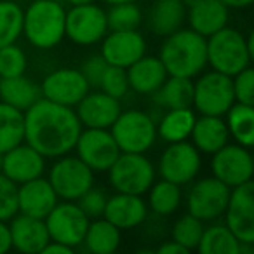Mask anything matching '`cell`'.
<instances>
[{
    "mask_svg": "<svg viewBox=\"0 0 254 254\" xmlns=\"http://www.w3.org/2000/svg\"><path fill=\"white\" fill-rule=\"evenodd\" d=\"M23 113L25 143L46 159H58L73 152L82 131V124L73 108L40 98Z\"/></svg>",
    "mask_w": 254,
    "mask_h": 254,
    "instance_id": "6da1fadb",
    "label": "cell"
},
{
    "mask_svg": "<svg viewBox=\"0 0 254 254\" xmlns=\"http://www.w3.org/2000/svg\"><path fill=\"white\" fill-rule=\"evenodd\" d=\"M159 58L167 75L193 78L207 64V39L191 28H180L166 37Z\"/></svg>",
    "mask_w": 254,
    "mask_h": 254,
    "instance_id": "7a4b0ae2",
    "label": "cell"
},
{
    "mask_svg": "<svg viewBox=\"0 0 254 254\" xmlns=\"http://www.w3.org/2000/svg\"><path fill=\"white\" fill-rule=\"evenodd\" d=\"M64 16L58 0H33L23 11V35L37 49H53L64 39Z\"/></svg>",
    "mask_w": 254,
    "mask_h": 254,
    "instance_id": "3957f363",
    "label": "cell"
},
{
    "mask_svg": "<svg viewBox=\"0 0 254 254\" xmlns=\"http://www.w3.org/2000/svg\"><path fill=\"white\" fill-rule=\"evenodd\" d=\"M253 54L249 53L246 37L228 25L207 37V64L219 73L228 77L237 75L240 70L251 66Z\"/></svg>",
    "mask_w": 254,
    "mask_h": 254,
    "instance_id": "277c9868",
    "label": "cell"
},
{
    "mask_svg": "<svg viewBox=\"0 0 254 254\" xmlns=\"http://www.w3.org/2000/svg\"><path fill=\"white\" fill-rule=\"evenodd\" d=\"M112 188L120 193L145 195L155 181V166L145 153L120 152L108 171Z\"/></svg>",
    "mask_w": 254,
    "mask_h": 254,
    "instance_id": "5b68a950",
    "label": "cell"
},
{
    "mask_svg": "<svg viewBox=\"0 0 254 254\" xmlns=\"http://www.w3.org/2000/svg\"><path fill=\"white\" fill-rule=\"evenodd\" d=\"M110 132L120 152L146 153L157 139V124L146 112L127 110L119 113Z\"/></svg>",
    "mask_w": 254,
    "mask_h": 254,
    "instance_id": "8992f818",
    "label": "cell"
},
{
    "mask_svg": "<svg viewBox=\"0 0 254 254\" xmlns=\"http://www.w3.org/2000/svg\"><path fill=\"white\" fill-rule=\"evenodd\" d=\"M49 183L60 200L75 202L82 193L94 187V171L87 167L77 155L70 153L58 157L49 171Z\"/></svg>",
    "mask_w": 254,
    "mask_h": 254,
    "instance_id": "52a82bcc",
    "label": "cell"
},
{
    "mask_svg": "<svg viewBox=\"0 0 254 254\" xmlns=\"http://www.w3.org/2000/svg\"><path fill=\"white\" fill-rule=\"evenodd\" d=\"M235 103L232 77L219 71H207L193 82V105L200 115L223 117Z\"/></svg>",
    "mask_w": 254,
    "mask_h": 254,
    "instance_id": "ba28073f",
    "label": "cell"
},
{
    "mask_svg": "<svg viewBox=\"0 0 254 254\" xmlns=\"http://www.w3.org/2000/svg\"><path fill=\"white\" fill-rule=\"evenodd\" d=\"M108 33V21H106V11L99 5L84 4L71 5L70 11L64 16V37L77 46H92L103 40Z\"/></svg>",
    "mask_w": 254,
    "mask_h": 254,
    "instance_id": "9c48e42d",
    "label": "cell"
},
{
    "mask_svg": "<svg viewBox=\"0 0 254 254\" xmlns=\"http://www.w3.org/2000/svg\"><path fill=\"white\" fill-rule=\"evenodd\" d=\"M44 221H46L51 240H56V242L75 249L84 242L91 219L82 212L77 202L61 200L54 205L53 211L46 216Z\"/></svg>",
    "mask_w": 254,
    "mask_h": 254,
    "instance_id": "30bf717a",
    "label": "cell"
},
{
    "mask_svg": "<svg viewBox=\"0 0 254 254\" xmlns=\"http://www.w3.org/2000/svg\"><path fill=\"white\" fill-rule=\"evenodd\" d=\"M230 190L218 178H202L195 181L187 193V209L200 221H214L225 214Z\"/></svg>",
    "mask_w": 254,
    "mask_h": 254,
    "instance_id": "8fae6325",
    "label": "cell"
},
{
    "mask_svg": "<svg viewBox=\"0 0 254 254\" xmlns=\"http://www.w3.org/2000/svg\"><path fill=\"white\" fill-rule=\"evenodd\" d=\"M200 152L195 148L193 143H188L187 139L169 143L159 160V173L162 180L176 183L180 187L191 183L200 173Z\"/></svg>",
    "mask_w": 254,
    "mask_h": 254,
    "instance_id": "7c38bea8",
    "label": "cell"
},
{
    "mask_svg": "<svg viewBox=\"0 0 254 254\" xmlns=\"http://www.w3.org/2000/svg\"><path fill=\"white\" fill-rule=\"evenodd\" d=\"M73 150L78 159L94 173H106L120 155V148L110 129H82Z\"/></svg>",
    "mask_w": 254,
    "mask_h": 254,
    "instance_id": "4fadbf2b",
    "label": "cell"
},
{
    "mask_svg": "<svg viewBox=\"0 0 254 254\" xmlns=\"http://www.w3.org/2000/svg\"><path fill=\"white\" fill-rule=\"evenodd\" d=\"M225 225L240 244L254 246V185L253 180L233 187L225 209Z\"/></svg>",
    "mask_w": 254,
    "mask_h": 254,
    "instance_id": "5bb4252c",
    "label": "cell"
},
{
    "mask_svg": "<svg viewBox=\"0 0 254 254\" xmlns=\"http://www.w3.org/2000/svg\"><path fill=\"white\" fill-rule=\"evenodd\" d=\"M211 169L212 176L218 178L226 187H239V185L253 180V155H251L249 148L239 145V143L237 145L226 143L223 148L212 153Z\"/></svg>",
    "mask_w": 254,
    "mask_h": 254,
    "instance_id": "9a60e30c",
    "label": "cell"
},
{
    "mask_svg": "<svg viewBox=\"0 0 254 254\" xmlns=\"http://www.w3.org/2000/svg\"><path fill=\"white\" fill-rule=\"evenodd\" d=\"M89 91L91 85L77 68H60L51 71L40 85L42 98L70 108H75Z\"/></svg>",
    "mask_w": 254,
    "mask_h": 254,
    "instance_id": "2e32d148",
    "label": "cell"
},
{
    "mask_svg": "<svg viewBox=\"0 0 254 254\" xmlns=\"http://www.w3.org/2000/svg\"><path fill=\"white\" fill-rule=\"evenodd\" d=\"M146 54V40L138 30H112L103 37L101 56L113 66L129 68Z\"/></svg>",
    "mask_w": 254,
    "mask_h": 254,
    "instance_id": "e0dca14e",
    "label": "cell"
},
{
    "mask_svg": "<svg viewBox=\"0 0 254 254\" xmlns=\"http://www.w3.org/2000/svg\"><path fill=\"white\" fill-rule=\"evenodd\" d=\"M44 171H46V157L25 141L2 153L0 173L16 185L40 178Z\"/></svg>",
    "mask_w": 254,
    "mask_h": 254,
    "instance_id": "ac0fdd59",
    "label": "cell"
},
{
    "mask_svg": "<svg viewBox=\"0 0 254 254\" xmlns=\"http://www.w3.org/2000/svg\"><path fill=\"white\" fill-rule=\"evenodd\" d=\"M120 112L122 108L119 99L112 98L103 91H89L78 101L75 110L82 127H89V129H110Z\"/></svg>",
    "mask_w": 254,
    "mask_h": 254,
    "instance_id": "d6986e66",
    "label": "cell"
},
{
    "mask_svg": "<svg viewBox=\"0 0 254 254\" xmlns=\"http://www.w3.org/2000/svg\"><path fill=\"white\" fill-rule=\"evenodd\" d=\"M146 216H148V205L143 200V195L120 193V191L108 197L103 212V218L115 225L120 232L143 225Z\"/></svg>",
    "mask_w": 254,
    "mask_h": 254,
    "instance_id": "ffe728a7",
    "label": "cell"
},
{
    "mask_svg": "<svg viewBox=\"0 0 254 254\" xmlns=\"http://www.w3.org/2000/svg\"><path fill=\"white\" fill-rule=\"evenodd\" d=\"M58 202L60 198L47 178L40 176L18 185V212L21 214L46 219Z\"/></svg>",
    "mask_w": 254,
    "mask_h": 254,
    "instance_id": "44dd1931",
    "label": "cell"
},
{
    "mask_svg": "<svg viewBox=\"0 0 254 254\" xmlns=\"http://www.w3.org/2000/svg\"><path fill=\"white\" fill-rule=\"evenodd\" d=\"M9 230H11L12 247L25 254L42 253L46 244L51 240L44 219L32 218V216L21 214V212L11 218Z\"/></svg>",
    "mask_w": 254,
    "mask_h": 254,
    "instance_id": "7402d4cb",
    "label": "cell"
},
{
    "mask_svg": "<svg viewBox=\"0 0 254 254\" xmlns=\"http://www.w3.org/2000/svg\"><path fill=\"white\" fill-rule=\"evenodd\" d=\"M230 9L221 0H200L187 9L188 25L202 37H211L228 25Z\"/></svg>",
    "mask_w": 254,
    "mask_h": 254,
    "instance_id": "603a6c76",
    "label": "cell"
},
{
    "mask_svg": "<svg viewBox=\"0 0 254 254\" xmlns=\"http://www.w3.org/2000/svg\"><path fill=\"white\" fill-rule=\"evenodd\" d=\"M126 70L129 78V89L143 96H152L167 78V71L160 58L146 56V54Z\"/></svg>",
    "mask_w": 254,
    "mask_h": 254,
    "instance_id": "cb8c5ba5",
    "label": "cell"
},
{
    "mask_svg": "<svg viewBox=\"0 0 254 254\" xmlns=\"http://www.w3.org/2000/svg\"><path fill=\"white\" fill-rule=\"evenodd\" d=\"M190 138L198 152L212 155L226 143H230V132L223 117L200 115L195 119Z\"/></svg>",
    "mask_w": 254,
    "mask_h": 254,
    "instance_id": "d4e9b609",
    "label": "cell"
},
{
    "mask_svg": "<svg viewBox=\"0 0 254 254\" xmlns=\"http://www.w3.org/2000/svg\"><path fill=\"white\" fill-rule=\"evenodd\" d=\"M187 5L183 0H155L148 12V26L155 35L167 37L183 28Z\"/></svg>",
    "mask_w": 254,
    "mask_h": 254,
    "instance_id": "484cf974",
    "label": "cell"
},
{
    "mask_svg": "<svg viewBox=\"0 0 254 254\" xmlns=\"http://www.w3.org/2000/svg\"><path fill=\"white\" fill-rule=\"evenodd\" d=\"M153 101L166 110L191 108V105H193V82L187 77L167 75L164 84L153 92Z\"/></svg>",
    "mask_w": 254,
    "mask_h": 254,
    "instance_id": "4316f807",
    "label": "cell"
},
{
    "mask_svg": "<svg viewBox=\"0 0 254 254\" xmlns=\"http://www.w3.org/2000/svg\"><path fill=\"white\" fill-rule=\"evenodd\" d=\"M40 98H42L40 85L26 78L25 75L0 78V101L7 103L21 112L28 110Z\"/></svg>",
    "mask_w": 254,
    "mask_h": 254,
    "instance_id": "83f0119b",
    "label": "cell"
},
{
    "mask_svg": "<svg viewBox=\"0 0 254 254\" xmlns=\"http://www.w3.org/2000/svg\"><path fill=\"white\" fill-rule=\"evenodd\" d=\"M120 240H122L120 230L101 216L89 221L82 244L92 254H112L119 249Z\"/></svg>",
    "mask_w": 254,
    "mask_h": 254,
    "instance_id": "f1b7e54d",
    "label": "cell"
},
{
    "mask_svg": "<svg viewBox=\"0 0 254 254\" xmlns=\"http://www.w3.org/2000/svg\"><path fill=\"white\" fill-rule=\"evenodd\" d=\"M195 119L197 115L191 108L167 110L157 126V134L167 143L185 141L190 138Z\"/></svg>",
    "mask_w": 254,
    "mask_h": 254,
    "instance_id": "f546056e",
    "label": "cell"
},
{
    "mask_svg": "<svg viewBox=\"0 0 254 254\" xmlns=\"http://www.w3.org/2000/svg\"><path fill=\"white\" fill-rule=\"evenodd\" d=\"M25 141V113L0 101V155Z\"/></svg>",
    "mask_w": 254,
    "mask_h": 254,
    "instance_id": "4dcf8cb0",
    "label": "cell"
},
{
    "mask_svg": "<svg viewBox=\"0 0 254 254\" xmlns=\"http://www.w3.org/2000/svg\"><path fill=\"white\" fill-rule=\"evenodd\" d=\"M226 127L230 138L235 139L239 145L251 148L254 145V108L253 105L233 103L232 108L225 113Z\"/></svg>",
    "mask_w": 254,
    "mask_h": 254,
    "instance_id": "1f68e13d",
    "label": "cell"
},
{
    "mask_svg": "<svg viewBox=\"0 0 254 254\" xmlns=\"http://www.w3.org/2000/svg\"><path fill=\"white\" fill-rule=\"evenodd\" d=\"M148 207L157 216H171L180 209L183 193L181 187L176 183H171L167 180L153 181V185L148 188Z\"/></svg>",
    "mask_w": 254,
    "mask_h": 254,
    "instance_id": "d6a6232c",
    "label": "cell"
},
{
    "mask_svg": "<svg viewBox=\"0 0 254 254\" xmlns=\"http://www.w3.org/2000/svg\"><path fill=\"white\" fill-rule=\"evenodd\" d=\"M240 242L226 225H212L204 228L197 249L202 254H239Z\"/></svg>",
    "mask_w": 254,
    "mask_h": 254,
    "instance_id": "836d02e7",
    "label": "cell"
},
{
    "mask_svg": "<svg viewBox=\"0 0 254 254\" xmlns=\"http://www.w3.org/2000/svg\"><path fill=\"white\" fill-rule=\"evenodd\" d=\"M23 35V9L12 0H0V47L16 44Z\"/></svg>",
    "mask_w": 254,
    "mask_h": 254,
    "instance_id": "e575fe53",
    "label": "cell"
},
{
    "mask_svg": "<svg viewBox=\"0 0 254 254\" xmlns=\"http://www.w3.org/2000/svg\"><path fill=\"white\" fill-rule=\"evenodd\" d=\"M106 21L108 30H138L143 21V14L134 2H124L112 5V9L106 12Z\"/></svg>",
    "mask_w": 254,
    "mask_h": 254,
    "instance_id": "d590c367",
    "label": "cell"
},
{
    "mask_svg": "<svg viewBox=\"0 0 254 254\" xmlns=\"http://www.w3.org/2000/svg\"><path fill=\"white\" fill-rule=\"evenodd\" d=\"M204 221H200L198 218L191 216L190 212L185 216H181L173 226V240L185 247L188 251L197 249L200 237L204 233Z\"/></svg>",
    "mask_w": 254,
    "mask_h": 254,
    "instance_id": "8d00e7d4",
    "label": "cell"
},
{
    "mask_svg": "<svg viewBox=\"0 0 254 254\" xmlns=\"http://www.w3.org/2000/svg\"><path fill=\"white\" fill-rule=\"evenodd\" d=\"M28 60L25 51L16 44L0 47V78L25 75Z\"/></svg>",
    "mask_w": 254,
    "mask_h": 254,
    "instance_id": "74e56055",
    "label": "cell"
},
{
    "mask_svg": "<svg viewBox=\"0 0 254 254\" xmlns=\"http://www.w3.org/2000/svg\"><path fill=\"white\" fill-rule=\"evenodd\" d=\"M99 89L106 92L108 96L115 99H122L129 92V78H127V70L120 66L108 64L103 73V78L99 82Z\"/></svg>",
    "mask_w": 254,
    "mask_h": 254,
    "instance_id": "f35d334b",
    "label": "cell"
},
{
    "mask_svg": "<svg viewBox=\"0 0 254 254\" xmlns=\"http://www.w3.org/2000/svg\"><path fill=\"white\" fill-rule=\"evenodd\" d=\"M18 214V185L0 173V219L9 221Z\"/></svg>",
    "mask_w": 254,
    "mask_h": 254,
    "instance_id": "ab89813d",
    "label": "cell"
},
{
    "mask_svg": "<svg viewBox=\"0 0 254 254\" xmlns=\"http://www.w3.org/2000/svg\"><path fill=\"white\" fill-rule=\"evenodd\" d=\"M106 200H108V195H106L105 190L91 187L75 202H77V205L82 209V212H84L89 219H96V218H101L103 212H105Z\"/></svg>",
    "mask_w": 254,
    "mask_h": 254,
    "instance_id": "60d3db41",
    "label": "cell"
},
{
    "mask_svg": "<svg viewBox=\"0 0 254 254\" xmlns=\"http://www.w3.org/2000/svg\"><path fill=\"white\" fill-rule=\"evenodd\" d=\"M233 94L237 103L244 105H253L254 103V70L251 66L240 70L237 75L232 77Z\"/></svg>",
    "mask_w": 254,
    "mask_h": 254,
    "instance_id": "b9f144b4",
    "label": "cell"
},
{
    "mask_svg": "<svg viewBox=\"0 0 254 254\" xmlns=\"http://www.w3.org/2000/svg\"><path fill=\"white\" fill-rule=\"evenodd\" d=\"M106 66H108V63L105 61V58L101 54H94V56H91L87 61L82 63L80 73L84 75V78L91 87H99V82H101Z\"/></svg>",
    "mask_w": 254,
    "mask_h": 254,
    "instance_id": "7bdbcfd3",
    "label": "cell"
},
{
    "mask_svg": "<svg viewBox=\"0 0 254 254\" xmlns=\"http://www.w3.org/2000/svg\"><path fill=\"white\" fill-rule=\"evenodd\" d=\"M12 249V242H11V230H9L7 221H2L0 219V254L7 253Z\"/></svg>",
    "mask_w": 254,
    "mask_h": 254,
    "instance_id": "ee69618b",
    "label": "cell"
},
{
    "mask_svg": "<svg viewBox=\"0 0 254 254\" xmlns=\"http://www.w3.org/2000/svg\"><path fill=\"white\" fill-rule=\"evenodd\" d=\"M75 249H71V247L64 246V244L61 242H56V240H49V242L46 244V247L42 249V253L40 254H70L73 253Z\"/></svg>",
    "mask_w": 254,
    "mask_h": 254,
    "instance_id": "f6af8a7d",
    "label": "cell"
},
{
    "mask_svg": "<svg viewBox=\"0 0 254 254\" xmlns=\"http://www.w3.org/2000/svg\"><path fill=\"white\" fill-rule=\"evenodd\" d=\"M157 253L159 254H188L190 251L185 249L181 244L174 242V240H167V242H164L162 246L157 249Z\"/></svg>",
    "mask_w": 254,
    "mask_h": 254,
    "instance_id": "bcb514c9",
    "label": "cell"
},
{
    "mask_svg": "<svg viewBox=\"0 0 254 254\" xmlns=\"http://www.w3.org/2000/svg\"><path fill=\"white\" fill-rule=\"evenodd\" d=\"M228 9H246L253 4L254 0H221Z\"/></svg>",
    "mask_w": 254,
    "mask_h": 254,
    "instance_id": "7dc6e473",
    "label": "cell"
},
{
    "mask_svg": "<svg viewBox=\"0 0 254 254\" xmlns=\"http://www.w3.org/2000/svg\"><path fill=\"white\" fill-rule=\"evenodd\" d=\"M70 5H84V4H92L96 0H66Z\"/></svg>",
    "mask_w": 254,
    "mask_h": 254,
    "instance_id": "c3c4849f",
    "label": "cell"
},
{
    "mask_svg": "<svg viewBox=\"0 0 254 254\" xmlns=\"http://www.w3.org/2000/svg\"><path fill=\"white\" fill-rule=\"evenodd\" d=\"M103 2L113 5V4H124V2H136V0H103Z\"/></svg>",
    "mask_w": 254,
    "mask_h": 254,
    "instance_id": "681fc988",
    "label": "cell"
},
{
    "mask_svg": "<svg viewBox=\"0 0 254 254\" xmlns=\"http://www.w3.org/2000/svg\"><path fill=\"white\" fill-rule=\"evenodd\" d=\"M197 2H200V0H183V4L187 5V9H188V7H191L193 4H197Z\"/></svg>",
    "mask_w": 254,
    "mask_h": 254,
    "instance_id": "f907efd6",
    "label": "cell"
},
{
    "mask_svg": "<svg viewBox=\"0 0 254 254\" xmlns=\"http://www.w3.org/2000/svg\"><path fill=\"white\" fill-rule=\"evenodd\" d=\"M0 164H2V155H0Z\"/></svg>",
    "mask_w": 254,
    "mask_h": 254,
    "instance_id": "816d5d0a",
    "label": "cell"
}]
</instances>
